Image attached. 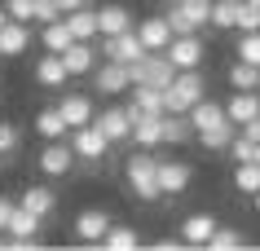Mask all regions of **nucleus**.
Masks as SVG:
<instances>
[{"mask_svg": "<svg viewBox=\"0 0 260 251\" xmlns=\"http://www.w3.org/2000/svg\"><path fill=\"white\" fill-rule=\"evenodd\" d=\"M123 181H128V190H133L141 203H159V198H164V185H159V159H154L150 150L128 154V163H123Z\"/></svg>", "mask_w": 260, "mask_h": 251, "instance_id": "nucleus-1", "label": "nucleus"}, {"mask_svg": "<svg viewBox=\"0 0 260 251\" xmlns=\"http://www.w3.org/2000/svg\"><path fill=\"white\" fill-rule=\"evenodd\" d=\"M207 84H203V70H177V80L168 84V111L172 115H190L199 101H203Z\"/></svg>", "mask_w": 260, "mask_h": 251, "instance_id": "nucleus-2", "label": "nucleus"}, {"mask_svg": "<svg viewBox=\"0 0 260 251\" xmlns=\"http://www.w3.org/2000/svg\"><path fill=\"white\" fill-rule=\"evenodd\" d=\"M212 5H216V0H172V5H168V22H172L177 35L203 31V27H212Z\"/></svg>", "mask_w": 260, "mask_h": 251, "instance_id": "nucleus-3", "label": "nucleus"}, {"mask_svg": "<svg viewBox=\"0 0 260 251\" xmlns=\"http://www.w3.org/2000/svg\"><path fill=\"white\" fill-rule=\"evenodd\" d=\"M71 146H75V154H80V163H102L110 154V137L93 124H84V128H71Z\"/></svg>", "mask_w": 260, "mask_h": 251, "instance_id": "nucleus-4", "label": "nucleus"}, {"mask_svg": "<svg viewBox=\"0 0 260 251\" xmlns=\"http://www.w3.org/2000/svg\"><path fill=\"white\" fill-rule=\"evenodd\" d=\"M177 80V66H172V57L168 53H146L141 62H133V84H154V88H164Z\"/></svg>", "mask_w": 260, "mask_h": 251, "instance_id": "nucleus-5", "label": "nucleus"}, {"mask_svg": "<svg viewBox=\"0 0 260 251\" xmlns=\"http://www.w3.org/2000/svg\"><path fill=\"white\" fill-rule=\"evenodd\" d=\"M150 53L146 44H141V35H137V27L133 31H119V35H102V57H110V62H141V57Z\"/></svg>", "mask_w": 260, "mask_h": 251, "instance_id": "nucleus-6", "label": "nucleus"}, {"mask_svg": "<svg viewBox=\"0 0 260 251\" xmlns=\"http://www.w3.org/2000/svg\"><path fill=\"white\" fill-rule=\"evenodd\" d=\"M164 53L172 57V66H177V70H194V66H203L207 44H203L199 31H190V35H172V44H168Z\"/></svg>", "mask_w": 260, "mask_h": 251, "instance_id": "nucleus-7", "label": "nucleus"}, {"mask_svg": "<svg viewBox=\"0 0 260 251\" xmlns=\"http://www.w3.org/2000/svg\"><path fill=\"white\" fill-rule=\"evenodd\" d=\"M93 84L102 97H115V93H133V66L128 62H102V66L93 70Z\"/></svg>", "mask_w": 260, "mask_h": 251, "instance_id": "nucleus-8", "label": "nucleus"}, {"mask_svg": "<svg viewBox=\"0 0 260 251\" xmlns=\"http://www.w3.org/2000/svg\"><path fill=\"white\" fill-rule=\"evenodd\" d=\"M75 146H62V141H44L40 150V172L49 176V181H62V176H71L75 172Z\"/></svg>", "mask_w": 260, "mask_h": 251, "instance_id": "nucleus-9", "label": "nucleus"}, {"mask_svg": "<svg viewBox=\"0 0 260 251\" xmlns=\"http://www.w3.org/2000/svg\"><path fill=\"white\" fill-rule=\"evenodd\" d=\"M128 115H133V141H137L141 150H154V146H164V115L137 111L133 101H128Z\"/></svg>", "mask_w": 260, "mask_h": 251, "instance_id": "nucleus-10", "label": "nucleus"}, {"mask_svg": "<svg viewBox=\"0 0 260 251\" xmlns=\"http://www.w3.org/2000/svg\"><path fill=\"white\" fill-rule=\"evenodd\" d=\"M137 35H141V44L150 49V53H164L168 44H172V22H168V14H150V18H141L137 22Z\"/></svg>", "mask_w": 260, "mask_h": 251, "instance_id": "nucleus-11", "label": "nucleus"}, {"mask_svg": "<svg viewBox=\"0 0 260 251\" xmlns=\"http://www.w3.org/2000/svg\"><path fill=\"white\" fill-rule=\"evenodd\" d=\"M97 128L110 137V146L133 141V115H128V106H106V111L97 115Z\"/></svg>", "mask_w": 260, "mask_h": 251, "instance_id": "nucleus-12", "label": "nucleus"}, {"mask_svg": "<svg viewBox=\"0 0 260 251\" xmlns=\"http://www.w3.org/2000/svg\"><path fill=\"white\" fill-rule=\"evenodd\" d=\"M194 181V167L190 163H181V159H159V185H164V194H185Z\"/></svg>", "mask_w": 260, "mask_h": 251, "instance_id": "nucleus-13", "label": "nucleus"}, {"mask_svg": "<svg viewBox=\"0 0 260 251\" xmlns=\"http://www.w3.org/2000/svg\"><path fill=\"white\" fill-rule=\"evenodd\" d=\"M57 111H62V119H67L71 128H84L97 119V106L88 93H62V101H57Z\"/></svg>", "mask_w": 260, "mask_h": 251, "instance_id": "nucleus-14", "label": "nucleus"}, {"mask_svg": "<svg viewBox=\"0 0 260 251\" xmlns=\"http://www.w3.org/2000/svg\"><path fill=\"white\" fill-rule=\"evenodd\" d=\"M67 80H71V70L62 62V53H49L44 49V57L36 62V84L40 88H67Z\"/></svg>", "mask_w": 260, "mask_h": 251, "instance_id": "nucleus-15", "label": "nucleus"}, {"mask_svg": "<svg viewBox=\"0 0 260 251\" xmlns=\"http://www.w3.org/2000/svg\"><path fill=\"white\" fill-rule=\"evenodd\" d=\"M106 229H110V216L102 207H84L80 216H75V238H80V242H102Z\"/></svg>", "mask_w": 260, "mask_h": 251, "instance_id": "nucleus-16", "label": "nucleus"}, {"mask_svg": "<svg viewBox=\"0 0 260 251\" xmlns=\"http://www.w3.org/2000/svg\"><path fill=\"white\" fill-rule=\"evenodd\" d=\"M225 115L243 128L247 119H256V115H260V93H251V88H234L230 101H225Z\"/></svg>", "mask_w": 260, "mask_h": 251, "instance_id": "nucleus-17", "label": "nucleus"}, {"mask_svg": "<svg viewBox=\"0 0 260 251\" xmlns=\"http://www.w3.org/2000/svg\"><path fill=\"white\" fill-rule=\"evenodd\" d=\"M62 62H67L71 80H75V75H93V70H97V49H93V40H75L67 53H62Z\"/></svg>", "mask_w": 260, "mask_h": 251, "instance_id": "nucleus-18", "label": "nucleus"}, {"mask_svg": "<svg viewBox=\"0 0 260 251\" xmlns=\"http://www.w3.org/2000/svg\"><path fill=\"white\" fill-rule=\"evenodd\" d=\"M216 234V216H207V211H194L181 221V238H185V247H207V238Z\"/></svg>", "mask_w": 260, "mask_h": 251, "instance_id": "nucleus-19", "label": "nucleus"}, {"mask_svg": "<svg viewBox=\"0 0 260 251\" xmlns=\"http://www.w3.org/2000/svg\"><path fill=\"white\" fill-rule=\"evenodd\" d=\"M40 225H44V221L36 216V211H27L22 203H18L14 216H9V229H5V234H14L22 247H36V234H40Z\"/></svg>", "mask_w": 260, "mask_h": 251, "instance_id": "nucleus-20", "label": "nucleus"}, {"mask_svg": "<svg viewBox=\"0 0 260 251\" xmlns=\"http://www.w3.org/2000/svg\"><path fill=\"white\" fill-rule=\"evenodd\" d=\"M18 203H22L27 211H36L40 221H49V216L57 211V194L49 190V185H27V190L18 194Z\"/></svg>", "mask_w": 260, "mask_h": 251, "instance_id": "nucleus-21", "label": "nucleus"}, {"mask_svg": "<svg viewBox=\"0 0 260 251\" xmlns=\"http://www.w3.org/2000/svg\"><path fill=\"white\" fill-rule=\"evenodd\" d=\"M27 44H31V27L9 18L5 31H0V57H22V53H27Z\"/></svg>", "mask_w": 260, "mask_h": 251, "instance_id": "nucleus-22", "label": "nucleus"}, {"mask_svg": "<svg viewBox=\"0 0 260 251\" xmlns=\"http://www.w3.org/2000/svg\"><path fill=\"white\" fill-rule=\"evenodd\" d=\"M137 22H133V14L123 9V5H102L97 9V31L102 35H119V31H133Z\"/></svg>", "mask_w": 260, "mask_h": 251, "instance_id": "nucleus-23", "label": "nucleus"}, {"mask_svg": "<svg viewBox=\"0 0 260 251\" xmlns=\"http://www.w3.org/2000/svg\"><path fill=\"white\" fill-rule=\"evenodd\" d=\"M133 106L150 115H168V93L154 88V84H133Z\"/></svg>", "mask_w": 260, "mask_h": 251, "instance_id": "nucleus-24", "label": "nucleus"}, {"mask_svg": "<svg viewBox=\"0 0 260 251\" xmlns=\"http://www.w3.org/2000/svg\"><path fill=\"white\" fill-rule=\"evenodd\" d=\"M36 132H40L44 141H62V137L71 132V124L62 119V111H57V106H44V111L36 115Z\"/></svg>", "mask_w": 260, "mask_h": 251, "instance_id": "nucleus-25", "label": "nucleus"}, {"mask_svg": "<svg viewBox=\"0 0 260 251\" xmlns=\"http://www.w3.org/2000/svg\"><path fill=\"white\" fill-rule=\"evenodd\" d=\"M40 40H44V49H49V53H67L71 44H75V31H71L67 18H57V22H49V27L40 31Z\"/></svg>", "mask_w": 260, "mask_h": 251, "instance_id": "nucleus-26", "label": "nucleus"}, {"mask_svg": "<svg viewBox=\"0 0 260 251\" xmlns=\"http://www.w3.org/2000/svg\"><path fill=\"white\" fill-rule=\"evenodd\" d=\"M225 119H230V115H225V106H220V101H199V106H194L190 111V124H194V137H199V132H203V128H216V124H225Z\"/></svg>", "mask_w": 260, "mask_h": 251, "instance_id": "nucleus-27", "label": "nucleus"}, {"mask_svg": "<svg viewBox=\"0 0 260 251\" xmlns=\"http://www.w3.org/2000/svg\"><path fill=\"white\" fill-rule=\"evenodd\" d=\"M225 80H230V88H251V93H260V66L256 62L234 57V66L225 70Z\"/></svg>", "mask_w": 260, "mask_h": 251, "instance_id": "nucleus-28", "label": "nucleus"}, {"mask_svg": "<svg viewBox=\"0 0 260 251\" xmlns=\"http://www.w3.org/2000/svg\"><path fill=\"white\" fill-rule=\"evenodd\" d=\"M102 247H106V251H137L141 247V234L133 229V225H110L106 238H102Z\"/></svg>", "mask_w": 260, "mask_h": 251, "instance_id": "nucleus-29", "label": "nucleus"}, {"mask_svg": "<svg viewBox=\"0 0 260 251\" xmlns=\"http://www.w3.org/2000/svg\"><path fill=\"white\" fill-rule=\"evenodd\" d=\"M234 137H238V124H234V119H225V124L203 128V132H199L203 150H230V146H234Z\"/></svg>", "mask_w": 260, "mask_h": 251, "instance_id": "nucleus-30", "label": "nucleus"}, {"mask_svg": "<svg viewBox=\"0 0 260 251\" xmlns=\"http://www.w3.org/2000/svg\"><path fill=\"white\" fill-rule=\"evenodd\" d=\"M194 137V124H190V115H164V146H185V141Z\"/></svg>", "mask_w": 260, "mask_h": 251, "instance_id": "nucleus-31", "label": "nucleus"}, {"mask_svg": "<svg viewBox=\"0 0 260 251\" xmlns=\"http://www.w3.org/2000/svg\"><path fill=\"white\" fill-rule=\"evenodd\" d=\"M234 190L238 194H260V163L256 159H247V163H234Z\"/></svg>", "mask_w": 260, "mask_h": 251, "instance_id": "nucleus-32", "label": "nucleus"}, {"mask_svg": "<svg viewBox=\"0 0 260 251\" xmlns=\"http://www.w3.org/2000/svg\"><path fill=\"white\" fill-rule=\"evenodd\" d=\"M71 31H75V40H97L102 31H97V9L93 5H84V9H75V14H67Z\"/></svg>", "mask_w": 260, "mask_h": 251, "instance_id": "nucleus-33", "label": "nucleus"}, {"mask_svg": "<svg viewBox=\"0 0 260 251\" xmlns=\"http://www.w3.org/2000/svg\"><path fill=\"white\" fill-rule=\"evenodd\" d=\"M238 9H243V0H216L212 5V27L216 31H238Z\"/></svg>", "mask_w": 260, "mask_h": 251, "instance_id": "nucleus-34", "label": "nucleus"}, {"mask_svg": "<svg viewBox=\"0 0 260 251\" xmlns=\"http://www.w3.org/2000/svg\"><path fill=\"white\" fill-rule=\"evenodd\" d=\"M234 57H243V62H256V66H260V27L256 31H238V40H234Z\"/></svg>", "mask_w": 260, "mask_h": 251, "instance_id": "nucleus-35", "label": "nucleus"}, {"mask_svg": "<svg viewBox=\"0 0 260 251\" xmlns=\"http://www.w3.org/2000/svg\"><path fill=\"white\" fill-rule=\"evenodd\" d=\"M207 247H212V251H243L247 238H243V229H220V225H216V234L207 238Z\"/></svg>", "mask_w": 260, "mask_h": 251, "instance_id": "nucleus-36", "label": "nucleus"}, {"mask_svg": "<svg viewBox=\"0 0 260 251\" xmlns=\"http://www.w3.org/2000/svg\"><path fill=\"white\" fill-rule=\"evenodd\" d=\"M18 146H22V132H18L9 119H0V154L9 159V154H18Z\"/></svg>", "mask_w": 260, "mask_h": 251, "instance_id": "nucleus-37", "label": "nucleus"}, {"mask_svg": "<svg viewBox=\"0 0 260 251\" xmlns=\"http://www.w3.org/2000/svg\"><path fill=\"white\" fill-rule=\"evenodd\" d=\"M230 154H234V163H247V159H256V141H251V137L243 132V128H238V137H234Z\"/></svg>", "mask_w": 260, "mask_h": 251, "instance_id": "nucleus-38", "label": "nucleus"}, {"mask_svg": "<svg viewBox=\"0 0 260 251\" xmlns=\"http://www.w3.org/2000/svg\"><path fill=\"white\" fill-rule=\"evenodd\" d=\"M5 9H9L14 22H36V0H9Z\"/></svg>", "mask_w": 260, "mask_h": 251, "instance_id": "nucleus-39", "label": "nucleus"}, {"mask_svg": "<svg viewBox=\"0 0 260 251\" xmlns=\"http://www.w3.org/2000/svg\"><path fill=\"white\" fill-rule=\"evenodd\" d=\"M57 18H67L62 9H57V0H36V22H40V27H49V22H57Z\"/></svg>", "mask_w": 260, "mask_h": 251, "instance_id": "nucleus-40", "label": "nucleus"}, {"mask_svg": "<svg viewBox=\"0 0 260 251\" xmlns=\"http://www.w3.org/2000/svg\"><path fill=\"white\" fill-rule=\"evenodd\" d=\"M14 207H18V198H9V194H0V234L9 229V216H14Z\"/></svg>", "mask_w": 260, "mask_h": 251, "instance_id": "nucleus-41", "label": "nucleus"}, {"mask_svg": "<svg viewBox=\"0 0 260 251\" xmlns=\"http://www.w3.org/2000/svg\"><path fill=\"white\" fill-rule=\"evenodd\" d=\"M154 247H159V251H181V247H185V238H159Z\"/></svg>", "mask_w": 260, "mask_h": 251, "instance_id": "nucleus-42", "label": "nucleus"}, {"mask_svg": "<svg viewBox=\"0 0 260 251\" xmlns=\"http://www.w3.org/2000/svg\"><path fill=\"white\" fill-rule=\"evenodd\" d=\"M243 132H247V137H251V141L260 146V115H256V119H247V124H243Z\"/></svg>", "mask_w": 260, "mask_h": 251, "instance_id": "nucleus-43", "label": "nucleus"}, {"mask_svg": "<svg viewBox=\"0 0 260 251\" xmlns=\"http://www.w3.org/2000/svg\"><path fill=\"white\" fill-rule=\"evenodd\" d=\"M84 5H88V0H57V9H62V14H75V9H84Z\"/></svg>", "mask_w": 260, "mask_h": 251, "instance_id": "nucleus-44", "label": "nucleus"}, {"mask_svg": "<svg viewBox=\"0 0 260 251\" xmlns=\"http://www.w3.org/2000/svg\"><path fill=\"white\" fill-rule=\"evenodd\" d=\"M5 22H9V9H0V31H5Z\"/></svg>", "mask_w": 260, "mask_h": 251, "instance_id": "nucleus-45", "label": "nucleus"}, {"mask_svg": "<svg viewBox=\"0 0 260 251\" xmlns=\"http://www.w3.org/2000/svg\"><path fill=\"white\" fill-rule=\"evenodd\" d=\"M256 163H260V146H256Z\"/></svg>", "mask_w": 260, "mask_h": 251, "instance_id": "nucleus-46", "label": "nucleus"}, {"mask_svg": "<svg viewBox=\"0 0 260 251\" xmlns=\"http://www.w3.org/2000/svg\"><path fill=\"white\" fill-rule=\"evenodd\" d=\"M256 211H260V194H256Z\"/></svg>", "mask_w": 260, "mask_h": 251, "instance_id": "nucleus-47", "label": "nucleus"}, {"mask_svg": "<svg viewBox=\"0 0 260 251\" xmlns=\"http://www.w3.org/2000/svg\"><path fill=\"white\" fill-rule=\"evenodd\" d=\"M168 5H172V0H168Z\"/></svg>", "mask_w": 260, "mask_h": 251, "instance_id": "nucleus-48", "label": "nucleus"}]
</instances>
